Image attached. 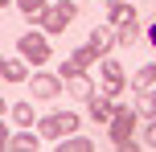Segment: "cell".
<instances>
[{"mask_svg":"<svg viewBox=\"0 0 156 152\" xmlns=\"http://www.w3.org/2000/svg\"><path fill=\"white\" fill-rule=\"evenodd\" d=\"M136 119H140V111H136V107H123V99H115V115L107 119L111 144H115V148H123V152H136V148H140V140L132 136V132H136Z\"/></svg>","mask_w":156,"mask_h":152,"instance_id":"cell-1","label":"cell"},{"mask_svg":"<svg viewBox=\"0 0 156 152\" xmlns=\"http://www.w3.org/2000/svg\"><path fill=\"white\" fill-rule=\"evenodd\" d=\"M74 16H78V4H74V0H58V4H49L45 12H41V33H62Z\"/></svg>","mask_w":156,"mask_h":152,"instance_id":"cell-2","label":"cell"},{"mask_svg":"<svg viewBox=\"0 0 156 152\" xmlns=\"http://www.w3.org/2000/svg\"><path fill=\"white\" fill-rule=\"evenodd\" d=\"M21 58L29 66H45L49 58H54V49H49L45 33H21Z\"/></svg>","mask_w":156,"mask_h":152,"instance_id":"cell-3","label":"cell"},{"mask_svg":"<svg viewBox=\"0 0 156 152\" xmlns=\"http://www.w3.org/2000/svg\"><path fill=\"white\" fill-rule=\"evenodd\" d=\"M90 45H94V54H99V58H107L111 54V49H115L119 45V29H115V25H94V29H90Z\"/></svg>","mask_w":156,"mask_h":152,"instance_id":"cell-4","label":"cell"},{"mask_svg":"<svg viewBox=\"0 0 156 152\" xmlns=\"http://www.w3.org/2000/svg\"><path fill=\"white\" fill-rule=\"evenodd\" d=\"M123 70H119V62H111V58H103V95H111V99H119L123 95Z\"/></svg>","mask_w":156,"mask_h":152,"instance_id":"cell-5","label":"cell"},{"mask_svg":"<svg viewBox=\"0 0 156 152\" xmlns=\"http://www.w3.org/2000/svg\"><path fill=\"white\" fill-rule=\"evenodd\" d=\"M29 90L37 99H54L58 90H62V78H54V74H33V78H29Z\"/></svg>","mask_w":156,"mask_h":152,"instance_id":"cell-6","label":"cell"},{"mask_svg":"<svg viewBox=\"0 0 156 152\" xmlns=\"http://www.w3.org/2000/svg\"><path fill=\"white\" fill-rule=\"evenodd\" d=\"M86 103H90V119H103V123H107L111 115H115V99H111V95H99V90H94Z\"/></svg>","mask_w":156,"mask_h":152,"instance_id":"cell-7","label":"cell"},{"mask_svg":"<svg viewBox=\"0 0 156 152\" xmlns=\"http://www.w3.org/2000/svg\"><path fill=\"white\" fill-rule=\"evenodd\" d=\"M66 87H70V95H74V99H90V95H94V82L86 78V70L70 74V78H66Z\"/></svg>","mask_w":156,"mask_h":152,"instance_id":"cell-8","label":"cell"},{"mask_svg":"<svg viewBox=\"0 0 156 152\" xmlns=\"http://www.w3.org/2000/svg\"><path fill=\"white\" fill-rule=\"evenodd\" d=\"M152 87H156V62H152V66H144V70L132 78V90H136V95H140V90H152Z\"/></svg>","mask_w":156,"mask_h":152,"instance_id":"cell-9","label":"cell"},{"mask_svg":"<svg viewBox=\"0 0 156 152\" xmlns=\"http://www.w3.org/2000/svg\"><path fill=\"white\" fill-rule=\"evenodd\" d=\"M0 66H4V78H8V82H21L29 62H25V58H8V62H0Z\"/></svg>","mask_w":156,"mask_h":152,"instance_id":"cell-10","label":"cell"},{"mask_svg":"<svg viewBox=\"0 0 156 152\" xmlns=\"http://www.w3.org/2000/svg\"><path fill=\"white\" fill-rule=\"evenodd\" d=\"M136 21V8L132 4H115V8H111V25H115V29H119V25H132Z\"/></svg>","mask_w":156,"mask_h":152,"instance_id":"cell-11","label":"cell"},{"mask_svg":"<svg viewBox=\"0 0 156 152\" xmlns=\"http://www.w3.org/2000/svg\"><path fill=\"white\" fill-rule=\"evenodd\" d=\"M16 8H21L25 16H33V21H41V12H45L49 4H45V0H16Z\"/></svg>","mask_w":156,"mask_h":152,"instance_id":"cell-12","label":"cell"},{"mask_svg":"<svg viewBox=\"0 0 156 152\" xmlns=\"http://www.w3.org/2000/svg\"><path fill=\"white\" fill-rule=\"evenodd\" d=\"M70 58H74L78 66H82V70H86V66H90V62H99V54H94V45H90V41H86V45H78V49H74Z\"/></svg>","mask_w":156,"mask_h":152,"instance_id":"cell-13","label":"cell"},{"mask_svg":"<svg viewBox=\"0 0 156 152\" xmlns=\"http://www.w3.org/2000/svg\"><path fill=\"white\" fill-rule=\"evenodd\" d=\"M37 132H41V140H58V136H62V132H58V115L37 119Z\"/></svg>","mask_w":156,"mask_h":152,"instance_id":"cell-14","label":"cell"},{"mask_svg":"<svg viewBox=\"0 0 156 152\" xmlns=\"http://www.w3.org/2000/svg\"><path fill=\"white\" fill-rule=\"evenodd\" d=\"M78 123H82V119H78L74 111H58V132H62V136H70V132H78Z\"/></svg>","mask_w":156,"mask_h":152,"instance_id":"cell-15","label":"cell"},{"mask_svg":"<svg viewBox=\"0 0 156 152\" xmlns=\"http://www.w3.org/2000/svg\"><path fill=\"white\" fill-rule=\"evenodd\" d=\"M12 119L21 123V128H29V123H37V115H33L29 103H16V107H12Z\"/></svg>","mask_w":156,"mask_h":152,"instance_id":"cell-16","label":"cell"},{"mask_svg":"<svg viewBox=\"0 0 156 152\" xmlns=\"http://www.w3.org/2000/svg\"><path fill=\"white\" fill-rule=\"evenodd\" d=\"M62 152H90V140H86V136H66Z\"/></svg>","mask_w":156,"mask_h":152,"instance_id":"cell-17","label":"cell"},{"mask_svg":"<svg viewBox=\"0 0 156 152\" xmlns=\"http://www.w3.org/2000/svg\"><path fill=\"white\" fill-rule=\"evenodd\" d=\"M136 37H140V25H136V21L132 25H119V45H132Z\"/></svg>","mask_w":156,"mask_h":152,"instance_id":"cell-18","label":"cell"},{"mask_svg":"<svg viewBox=\"0 0 156 152\" xmlns=\"http://www.w3.org/2000/svg\"><path fill=\"white\" fill-rule=\"evenodd\" d=\"M8 148H37V136H29V132H25V136H12Z\"/></svg>","mask_w":156,"mask_h":152,"instance_id":"cell-19","label":"cell"},{"mask_svg":"<svg viewBox=\"0 0 156 152\" xmlns=\"http://www.w3.org/2000/svg\"><path fill=\"white\" fill-rule=\"evenodd\" d=\"M144 148H156V115L148 119V128H144V140H140Z\"/></svg>","mask_w":156,"mask_h":152,"instance_id":"cell-20","label":"cell"},{"mask_svg":"<svg viewBox=\"0 0 156 152\" xmlns=\"http://www.w3.org/2000/svg\"><path fill=\"white\" fill-rule=\"evenodd\" d=\"M148 37H152V45H156V25H152V29H148Z\"/></svg>","mask_w":156,"mask_h":152,"instance_id":"cell-21","label":"cell"},{"mask_svg":"<svg viewBox=\"0 0 156 152\" xmlns=\"http://www.w3.org/2000/svg\"><path fill=\"white\" fill-rule=\"evenodd\" d=\"M115 4H123V0H107V8H115Z\"/></svg>","mask_w":156,"mask_h":152,"instance_id":"cell-22","label":"cell"},{"mask_svg":"<svg viewBox=\"0 0 156 152\" xmlns=\"http://www.w3.org/2000/svg\"><path fill=\"white\" fill-rule=\"evenodd\" d=\"M152 95H156V90H152Z\"/></svg>","mask_w":156,"mask_h":152,"instance_id":"cell-23","label":"cell"}]
</instances>
